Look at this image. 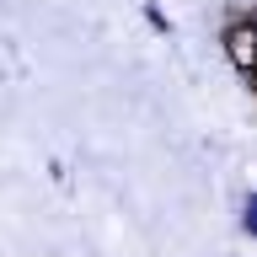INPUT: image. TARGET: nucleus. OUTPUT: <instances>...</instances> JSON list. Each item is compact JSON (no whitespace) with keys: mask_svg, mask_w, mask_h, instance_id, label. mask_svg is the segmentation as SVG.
Instances as JSON below:
<instances>
[{"mask_svg":"<svg viewBox=\"0 0 257 257\" xmlns=\"http://www.w3.org/2000/svg\"><path fill=\"white\" fill-rule=\"evenodd\" d=\"M246 86H252V96H257V70H246Z\"/></svg>","mask_w":257,"mask_h":257,"instance_id":"f03ea898","label":"nucleus"},{"mask_svg":"<svg viewBox=\"0 0 257 257\" xmlns=\"http://www.w3.org/2000/svg\"><path fill=\"white\" fill-rule=\"evenodd\" d=\"M225 54L241 64V75L257 70V27H230L225 32Z\"/></svg>","mask_w":257,"mask_h":257,"instance_id":"f257e3e1","label":"nucleus"}]
</instances>
